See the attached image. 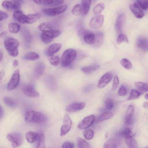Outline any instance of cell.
<instances>
[{
  "instance_id": "cell-15",
  "label": "cell",
  "mask_w": 148,
  "mask_h": 148,
  "mask_svg": "<svg viewBox=\"0 0 148 148\" xmlns=\"http://www.w3.org/2000/svg\"><path fill=\"white\" fill-rule=\"evenodd\" d=\"M126 17L123 14H120L118 17L115 23V29L118 33H120L122 31V29L124 25Z\"/></svg>"
},
{
  "instance_id": "cell-16",
  "label": "cell",
  "mask_w": 148,
  "mask_h": 148,
  "mask_svg": "<svg viewBox=\"0 0 148 148\" xmlns=\"http://www.w3.org/2000/svg\"><path fill=\"white\" fill-rule=\"evenodd\" d=\"M134 109L132 105H129L127 109L125 119V123L128 125L132 124L133 121Z\"/></svg>"
},
{
  "instance_id": "cell-60",
  "label": "cell",
  "mask_w": 148,
  "mask_h": 148,
  "mask_svg": "<svg viewBox=\"0 0 148 148\" xmlns=\"http://www.w3.org/2000/svg\"><path fill=\"white\" fill-rule=\"evenodd\" d=\"M2 115V109L1 105H0V119L1 118Z\"/></svg>"
},
{
  "instance_id": "cell-58",
  "label": "cell",
  "mask_w": 148,
  "mask_h": 148,
  "mask_svg": "<svg viewBox=\"0 0 148 148\" xmlns=\"http://www.w3.org/2000/svg\"><path fill=\"white\" fill-rule=\"evenodd\" d=\"M3 57V53L1 50L0 49V62L2 61Z\"/></svg>"
},
{
  "instance_id": "cell-37",
  "label": "cell",
  "mask_w": 148,
  "mask_h": 148,
  "mask_svg": "<svg viewBox=\"0 0 148 148\" xmlns=\"http://www.w3.org/2000/svg\"><path fill=\"white\" fill-rule=\"evenodd\" d=\"M94 132L93 131L90 129H87L85 130L83 132L84 138L87 140H90L93 138Z\"/></svg>"
},
{
  "instance_id": "cell-34",
  "label": "cell",
  "mask_w": 148,
  "mask_h": 148,
  "mask_svg": "<svg viewBox=\"0 0 148 148\" xmlns=\"http://www.w3.org/2000/svg\"><path fill=\"white\" fill-rule=\"evenodd\" d=\"M3 101L5 104L11 108H14L16 106V103L14 100L8 97H5L3 98Z\"/></svg>"
},
{
  "instance_id": "cell-45",
  "label": "cell",
  "mask_w": 148,
  "mask_h": 148,
  "mask_svg": "<svg viewBox=\"0 0 148 148\" xmlns=\"http://www.w3.org/2000/svg\"><path fill=\"white\" fill-rule=\"evenodd\" d=\"M12 5V9L18 10L21 7V4L19 1L17 0H12L10 1Z\"/></svg>"
},
{
  "instance_id": "cell-18",
  "label": "cell",
  "mask_w": 148,
  "mask_h": 148,
  "mask_svg": "<svg viewBox=\"0 0 148 148\" xmlns=\"http://www.w3.org/2000/svg\"><path fill=\"white\" fill-rule=\"evenodd\" d=\"M136 45L138 48L144 51L148 50V44L147 39L144 37H140L137 39Z\"/></svg>"
},
{
  "instance_id": "cell-24",
  "label": "cell",
  "mask_w": 148,
  "mask_h": 148,
  "mask_svg": "<svg viewBox=\"0 0 148 148\" xmlns=\"http://www.w3.org/2000/svg\"><path fill=\"white\" fill-rule=\"evenodd\" d=\"M27 16V21L26 23L31 24L35 22L40 18V14L37 12L34 14L28 15Z\"/></svg>"
},
{
  "instance_id": "cell-54",
  "label": "cell",
  "mask_w": 148,
  "mask_h": 148,
  "mask_svg": "<svg viewBox=\"0 0 148 148\" xmlns=\"http://www.w3.org/2000/svg\"><path fill=\"white\" fill-rule=\"evenodd\" d=\"M5 74V72L3 69H1L0 71V84H1L2 81L4 77Z\"/></svg>"
},
{
  "instance_id": "cell-39",
  "label": "cell",
  "mask_w": 148,
  "mask_h": 148,
  "mask_svg": "<svg viewBox=\"0 0 148 148\" xmlns=\"http://www.w3.org/2000/svg\"><path fill=\"white\" fill-rule=\"evenodd\" d=\"M141 94L138 91L132 89L131 91L129 96L127 98V100H130L138 98Z\"/></svg>"
},
{
  "instance_id": "cell-53",
  "label": "cell",
  "mask_w": 148,
  "mask_h": 148,
  "mask_svg": "<svg viewBox=\"0 0 148 148\" xmlns=\"http://www.w3.org/2000/svg\"><path fill=\"white\" fill-rule=\"evenodd\" d=\"M8 17V15L6 13L0 10V21L6 19Z\"/></svg>"
},
{
  "instance_id": "cell-5",
  "label": "cell",
  "mask_w": 148,
  "mask_h": 148,
  "mask_svg": "<svg viewBox=\"0 0 148 148\" xmlns=\"http://www.w3.org/2000/svg\"><path fill=\"white\" fill-rule=\"evenodd\" d=\"M67 8V5H64L54 8L43 9L42 12L47 15L53 16L64 12Z\"/></svg>"
},
{
  "instance_id": "cell-7",
  "label": "cell",
  "mask_w": 148,
  "mask_h": 148,
  "mask_svg": "<svg viewBox=\"0 0 148 148\" xmlns=\"http://www.w3.org/2000/svg\"><path fill=\"white\" fill-rule=\"evenodd\" d=\"M20 79L19 71L17 69L14 71L12 76L7 85V89L11 90L16 88L19 84Z\"/></svg>"
},
{
  "instance_id": "cell-42",
  "label": "cell",
  "mask_w": 148,
  "mask_h": 148,
  "mask_svg": "<svg viewBox=\"0 0 148 148\" xmlns=\"http://www.w3.org/2000/svg\"><path fill=\"white\" fill-rule=\"evenodd\" d=\"M50 57L49 59V61L51 64L54 66H58L60 64V58L57 56Z\"/></svg>"
},
{
  "instance_id": "cell-30",
  "label": "cell",
  "mask_w": 148,
  "mask_h": 148,
  "mask_svg": "<svg viewBox=\"0 0 148 148\" xmlns=\"http://www.w3.org/2000/svg\"><path fill=\"white\" fill-rule=\"evenodd\" d=\"M113 116V113L110 112H104L98 117L97 121L98 122H100L112 118Z\"/></svg>"
},
{
  "instance_id": "cell-26",
  "label": "cell",
  "mask_w": 148,
  "mask_h": 148,
  "mask_svg": "<svg viewBox=\"0 0 148 148\" xmlns=\"http://www.w3.org/2000/svg\"><path fill=\"white\" fill-rule=\"evenodd\" d=\"M36 141L38 145L36 147L39 148H45V136L44 134L42 133H38Z\"/></svg>"
},
{
  "instance_id": "cell-11",
  "label": "cell",
  "mask_w": 148,
  "mask_h": 148,
  "mask_svg": "<svg viewBox=\"0 0 148 148\" xmlns=\"http://www.w3.org/2000/svg\"><path fill=\"white\" fill-rule=\"evenodd\" d=\"M24 94L30 97H36L39 95L38 92L36 90L34 86L31 84L25 85L23 89Z\"/></svg>"
},
{
  "instance_id": "cell-6",
  "label": "cell",
  "mask_w": 148,
  "mask_h": 148,
  "mask_svg": "<svg viewBox=\"0 0 148 148\" xmlns=\"http://www.w3.org/2000/svg\"><path fill=\"white\" fill-rule=\"evenodd\" d=\"M7 138L11 143L12 146L14 148L19 147L22 143V136L18 133L9 134L7 136Z\"/></svg>"
},
{
  "instance_id": "cell-8",
  "label": "cell",
  "mask_w": 148,
  "mask_h": 148,
  "mask_svg": "<svg viewBox=\"0 0 148 148\" xmlns=\"http://www.w3.org/2000/svg\"><path fill=\"white\" fill-rule=\"evenodd\" d=\"M72 125V121L70 116L68 114H66L63 119V124L61 128V136H63L66 134L70 130Z\"/></svg>"
},
{
  "instance_id": "cell-59",
  "label": "cell",
  "mask_w": 148,
  "mask_h": 148,
  "mask_svg": "<svg viewBox=\"0 0 148 148\" xmlns=\"http://www.w3.org/2000/svg\"><path fill=\"white\" fill-rule=\"evenodd\" d=\"M35 3L38 4L40 5L41 3V0H32Z\"/></svg>"
},
{
  "instance_id": "cell-29",
  "label": "cell",
  "mask_w": 148,
  "mask_h": 148,
  "mask_svg": "<svg viewBox=\"0 0 148 148\" xmlns=\"http://www.w3.org/2000/svg\"><path fill=\"white\" fill-rule=\"evenodd\" d=\"M126 143L128 147L136 148L138 147V143L133 137L125 138Z\"/></svg>"
},
{
  "instance_id": "cell-27",
  "label": "cell",
  "mask_w": 148,
  "mask_h": 148,
  "mask_svg": "<svg viewBox=\"0 0 148 148\" xmlns=\"http://www.w3.org/2000/svg\"><path fill=\"white\" fill-rule=\"evenodd\" d=\"M38 28L40 31L44 32L51 30L52 26L49 22H45L40 24L38 26Z\"/></svg>"
},
{
  "instance_id": "cell-2",
  "label": "cell",
  "mask_w": 148,
  "mask_h": 148,
  "mask_svg": "<svg viewBox=\"0 0 148 148\" xmlns=\"http://www.w3.org/2000/svg\"><path fill=\"white\" fill-rule=\"evenodd\" d=\"M47 119L46 116L44 114L33 110L27 111L25 114V120L28 123H41Z\"/></svg>"
},
{
  "instance_id": "cell-23",
  "label": "cell",
  "mask_w": 148,
  "mask_h": 148,
  "mask_svg": "<svg viewBox=\"0 0 148 148\" xmlns=\"http://www.w3.org/2000/svg\"><path fill=\"white\" fill-rule=\"evenodd\" d=\"M92 0H82V12L84 15L88 12Z\"/></svg>"
},
{
  "instance_id": "cell-41",
  "label": "cell",
  "mask_w": 148,
  "mask_h": 148,
  "mask_svg": "<svg viewBox=\"0 0 148 148\" xmlns=\"http://www.w3.org/2000/svg\"><path fill=\"white\" fill-rule=\"evenodd\" d=\"M122 42H128V40L127 36L123 34H120L116 40V43L117 44H120Z\"/></svg>"
},
{
  "instance_id": "cell-25",
  "label": "cell",
  "mask_w": 148,
  "mask_h": 148,
  "mask_svg": "<svg viewBox=\"0 0 148 148\" xmlns=\"http://www.w3.org/2000/svg\"><path fill=\"white\" fill-rule=\"evenodd\" d=\"M38 135V133L32 131H29L26 134L25 137L29 143H32L36 141Z\"/></svg>"
},
{
  "instance_id": "cell-31",
  "label": "cell",
  "mask_w": 148,
  "mask_h": 148,
  "mask_svg": "<svg viewBox=\"0 0 148 148\" xmlns=\"http://www.w3.org/2000/svg\"><path fill=\"white\" fill-rule=\"evenodd\" d=\"M40 56L38 54L34 52H30L23 57L25 59L29 60H34L38 59Z\"/></svg>"
},
{
  "instance_id": "cell-12",
  "label": "cell",
  "mask_w": 148,
  "mask_h": 148,
  "mask_svg": "<svg viewBox=\"0 0 148 148\" xmlns=\"http://www.w3.org/2000/svg\"><path fill=\"white\" fill-rule=\"evenodd\" d=\"M86 103L84 102L73 103L67 106L66 110L69 112H76L83 109Z\"/></svg>"
},
{
  "instance_id": "cell-28",
  "label": "cell",
  "mask_w": 148,
  "mask_h": 148,
  "mask_svg": "<svg viewBox=\"0 0 148 148\" xmlns=\"http://www.w3.org/2000/svg\"><path fill=\"white\" fill-rule=\"evenodd\" d=\"M8 28L9 32L15 34L18 32L20 29V25L15 23H10L9 24Z\"/></svg>"
},
{
  "instance_id": "cell-63",
  "label": "cell",
  "mask_w": 148,
  "mask_h": 148,
  "mask_svg": "<svg viewBox=\"0 0 148 148\" xmlns=\"http://www.w3.org/2000/svg\"><path fill=\"white\" fill-rule=\"evenodd\" d=\"M18 0L20 2H23V0Z\"/></svg>"
},
{
  "instance_id": "cell-47",
  "label": "cell",
  "mask_w": 148,
  "mask_h": 148,
  "mask_svg": "<svg viewBox=\"0 0 148 148\" xmlns=\"http://www.w3.org/2000/svg\"><path fill=\"white\" fill-rule=\"evenodd\" d=\"M2 7L7 10L12 9V5L11 1L5 0L2 3Z\"/></svg>"
},
{
  "instance_id": "cell-56",
  "label": "cell",
  "mask_w": 148,
  "mask_h": 148,
  "mask_svg": "<svg viewBox=\"0 0 148 148\" xmlns=\"http://www.w3.org/2000/svg\"><path fill=\"white\" fill-rule=\"evenodd\" d=\"M19 62L17 60H15L13 62V66L14 68H15L18 64Z\"/></svg>"
},
{
  "instance_id": "cell-52",
  "label": "cell",
  "mask_w": 148,
  "mask_h": 148,
  "mask_svg": "<svg viewBox=\"0 0 148 148\" xmlns=\"http://www.w3.org/2000/svg\"><path fill=\"white\" fill-rule=\"evenodd\" d=\"M74 146V144L72 143L65 142L63 143L62 147L63 148H73Z\"/></svg>"
},
{
  "instance_id": "cell-36",
  "label": "cell",
  "mask_w": 148,
  "mask_h": 148,
  "mask_svg": "<svg viewBox=\"0 0 148 148\" xmlns=\"http://www.w3.org/2000/svg\"><path fill=\"white\" fill-rule=\"evenodd\" d=\"M121 65L125 69L129 70L132 66L131 62L126 58H123L120 61Z\"/></svg>"
},
{
  "instance_id": "cell-61",
  "label": "cell",
  "mask_w": 148,
  "mask_h": 148,
  "mask_svg": "<svg viewBox=\"0 0 148 148\" xmlns=\"http://www.w3.org/2000/svg\"><path fill=\"white\" fill-rule=\"evenodd\" d=\"M143 106L145 108H147L148 107L147 102H145L143 104Z\"/></svg>"
},
{
  "instance_id": "cell-20",
  "label": "cell",
  "mask_w": 148,
  "mask_h": 148,
  "mask_svg": "<svg viewBox=\"0 0 148 148\" xmlns=\"http://www.w3.org/2000/svg\"><path fill=\"white\" fill-rule=\"evenodd\" d=\"M95 41L93 45L95 48L99 47L103 43L104 40V34L101 32H98L95 34Z\"/></svg>"
},
{
  "instance_id": "cell-38",
  "label": "cell",
  "mask_w": 148,
  "mask_h": 148,
  "mask_svg": "<svg viewBox=\"0 0 148 148\" xmlns=\"http://www.w3.org/2000/svg\"><path fill=\"white\" fill-rule=\"evenodd\" d=\"M73 14L75 16H79L82 12L81 5L79 4H77L75 5L72 10Z\"/></svg>"
},
{
  "instance_id": "cell-51",
  "label": "cell",
  "mask_w": 148,
  "mask_h": 148,
  "mask_svg": "<svg viewBox=\"0 0 148 148\" xmlns=\"http://www.w3.org/2000/svg\"><path fill=\"white\" fill-rule=\"evenodd\" d=\"M18 20L21 23H26L27 16L23 14L20 17Z\"/></svg>"
},
{
  "instance_id": "cell-35",
  "label": "cell",
  "mask_w": 148,
  "mask_h": 148,
  "mask_svg": "<svg viewBox=\"0 0 148 148\" xmlns=\"http://www.w3.org/2000/svg\"><path fill=\"white\" fill-rule=\"evenodd\" d=\"M135 86L140 90L145 92H147L148 90V84L141 82H135Z\"/></svg>"
},
{
  "instance_id": "cell-32",
  "label": "cell",
  "mask_w": 148,
  "mask_h": 148,
  "mask_svg": "<svg viewBox=\"0 0 148 148\" xmlns=\"http://www.w3.org/2000/svg\"><path fill=\"white\" fill-rule=\"evenodd\" d=\"M78 147L80 148H89L90 147L89 143L84 139L79 137L77 139Z\"/></svg>"
},
{
  "instance_id": "cell-40",
  "label": "cell",
  "mask_w": 148,
  "mask_h": 148,
  "mask_svg": "<svg viewBox=\"0 0 148 148\" xmlns=\"http://www.w3.org/2000/svg\"><path fill=\"white\" fill-rule=\"evenodd\" d=\"M121 134L125 138L133 137L134 134L130 129L125 128L121 133Z\"/></svg>"
},
{
  "instance_id": "cell-46",
  "label": "cell",
  "mask_w": 148,
  "mask_h": 148,
  "mask_svg": "<svg viewBox=\"0 0 148 148\" xmlns=\"http://www.w3.org/2000/svg\"><path fill=\"white\" fill-rule=\"evenodd\" d=\"M119 81L118 77L115 76L114 78L112 87V89L114 90L116 89L119 86Z\"/></svg>"
},
{
  "instance_id": "cell-1",
  "label": "cell",
  "mask_w": 148,
  "mask_h": 148,
  "mask_svg": "<svg viewBox=\"0 0 148 148\" xmlns=\"http://www.w3.org/2000/svg\"><path fill=\"white\" fill-rule=\"evenodd\" d=\"M4 43L6 49L10 56L16 57L18 55V48L19 43L17 40L12 37H7L4 40Z\"/></svg>"
},
{
  "instance_id": "cell-10",
  "label": "cell",
  "mask_w": 148,
  "mask_h": 148,
  "mask_svg": "<svg viewBox=\"0 0 148 148\" xmlns=\"http://www.w3.org/2000/svg\"><path fill=\"white\" fill-rule=\"evenodd\" d=\"M95 120V116L93 114L85 117L78 124V127L80 129H86L90 126Z\"/></svg>"
},
{
  "instance_id": "cell-14",
  "label": "cell",
  "mask_w": 148,
  "mask_h": 148,
  "mask_svg": "<svg viewBox=\"0 0 148 148\" xmlns=\"http://www.w3.org/2000/svg\"><path fill=\"white\" fill-rule=\"evenodd\" d=\"M130 8L137 18H141L144 16V12L137 3H135L131 4L130 5Z\"/></svg>"
},
{
  "instance_id": "cell-33",
  "label": "cell",
  "mask_w": 148,
  "mask_h": 148,
  "mask_svg": "<svg viewBox=\"0 0 148 148\" xmlns=\"http://www.w3.org/2000/svg\"><path fill=\"white\" fill-rule=\"evenodd\" d=\"M105 5L103 3H99L93 8L92 10L93 13L94 14H99L103 11Z\"/></svg>"
},
{
  "instance_id": "cell-62",
  "label": "cell",
  "mask_w": 148,
  "mask_h": 148,
  "mask_svg": "<svg viewBox=\"0 0 148 148\" xmlns=\"http://www.w3.org/2000/svg\"><path fill=\"white\" fill-rule=\"evenodd\" d=\"M145 98L146 99H147L148 98V94H146L145 96Z\"/></svg>"
},
{
  "instance_id": "cell-17",
  "label": "cell",
  "mask_w": 148,
  "mask_h": 148,
  "mask_svg": "<svg viewBox=\"0 0 148 148\" xmlns=\"http://www.w3.org/2000/svg\"><path fill=\"white\" fill-rule=\"evenodd\" d=\"M84 39L86 43L92 45L95 41V34L89 30H86L84 33Z\"/></svg>"
},
{
  "instance_id": "cell-43",
  "label": "cell",
  "mask_w": 148,
  "mask_h": 148,
  "mask_svg": "<svg viewBox=\"0 0 148 148\" xmlns=\"http://www.w3.org/2000/svg\"><path fill=\"white\" fill-rule=\"evenodd\" d=\"M137 4L140 8L144 10H147L148 7V0H137Z\"/></svg>"
},
{
  "instance_id": "cell-21",
  "label": "cell",
  "mask_w": 148,
  "mask_h": 148,
  "mask_svg": "<svg viewBox=\"0 0 148 148\" xmlns=\"http://www.w3.org/2000/svg\"><path fill=\"white\" fill-rule=\"evenodd\" d=\"M120 143L119 141L115 138H111L107 140L104 143V148H116Z\"/></svg>"
},
{
  "instance_id": "cell-44",
  "label": "cell",
  "mask_w": 148,
  "mask_h": 148,
  "mask_svg": "<svg viewBox=\"0 0 148 148\" xmlns=\"http://www.w3.org/2000/svg\"><path fill=\"white\" fill-rule=\"evenodd\" d=\"M105 105L106 109L107 110L112 109L114 106L113 101L110 98H108L105 100Z\"/></svg>"
},
{
  "instance_id": "cell-3",
  "label": "cell",
  "mask_w": 148,
  "mask_h": 148,
  "mask_svg": "<svg viewBox=\"0 0 148 148\" xmlns=\"http://www.w3.org/2000/svg\"><path fill=\"white\" fill-rule=\"evenodd\" d=\"M77 53L76 51L73 49H69L65 50L61 58L62 66L65 67L71 64L75 60Z\"/></svg>"
},
{
  "instance_id": "cell-9",
  "label": "cell",
  "mask_w": 148,
  "mask_h": 148,
  "mask_svg": "<svg viewBox=\"0 0 148 148\" xmlns=\"http://www.w3.org/2000/svg\"><path fill=\"white\" fill-rule=\"evenodd\" d=\"M104 21V16L102 14L95 15L92 18L89 23L91 28L97 29L100 27Z\"/></svg>"
},
{
  "instance_id": "cell-4",
  "label": "cell",
  "mask_w": 148,
  "mask_h": 148,
  "mask_svg": "<svg viewBox=\"0 0 148 148\" xmlns=\"http://www.w3.org/2000/svg\"><path fill=\"white\" fill-rule=\"evenodd\" d=\"M61 34L60 30H51L44 32L41 35V39L44 43L48 44L51 42L54 38L59 36Z\"/></svg>"
},
{
  "instance_id": "cell-50",
  "label": "cell",
  "mask_w": 148,
  "mask_h": 148,
  "mask_svg": "<svg viewBox=\"0 0 148 148\" xmlns=\"http://www.w3.org/2000/svg\"><path fill=\"white\" fill-rule=\"evenodd\" d=\"M64 2V0H55L53 1L50 5L52 7H56L62 4Z\"/></svg>"
},
{
  "instance_id": "cell-22",
  "label": "cell",
  "mask_w": 148,
  "mask_h": 148,
  "mask_svg": "<svg viewBox=\"0 0 148 148\" xmlns=\"http://www.w3.org/2000/svg\"><path fill=\"white\" fill-rule=\"evenodd\" d=\"M100 66L98 65H94L83 67L81 69L82 71L86 74H90L99 70Z\"/></svg>"
},
{
  "instance_id": "cell-57",
  "label": "cell",
  "mask_w": 148,
  "mask_h": 148,
  "mask_svg": "<svg viewBox=\"0 0 148 148\" xmlns=\"http://www.w3.org/2000/svg\"><path fill=\"white\" fill-rule=\"evenodd\" d=\"M7 33L6 31H3L0 34V38H3L7 34Z\"/></svg>"
},
{
  "instance_id": "cell-19",
  "label": "cell",
  "mask_w": 148,
  "mask_h": 148,
  "mask_svg": "<svg viewBox=\"0 0 148 148\" xmlns=\"http://www.w3.org/2000/svg\"><path fill=\"white\" fill-rule=\"evenodd\" d=\"M62 47V45L59 43H53L48 48L46 52L47 55L49 56H52L53 54L58 51Z\"/></svg>"
},
{
  "instance_id": "cell-49",
  "label": "cell",
  "mask_w": 148,
  "mask_h": 148,
  "mask_svg": "<svg viewBox=\"0 0 148 148\" xmlns=\"http://www.w3.org/2000/svg\"><path fill=\"white\" fill-rule=\"evenodd\" d=\"M23 14V12L21 10H16L13 13V17L14 19L18 20L20 17Z\"/></svg>"
},
{
  "instance_id": "cell-13",
  "label": "cell",
  "mask_w": 148,
  "mask_h": 148,
  "mask_svg": "<svg viewBox=\"0 0 148 148\" xmlns=\"http://www.w3.org/2000/svg\"><path fill=\"white\" fill-rule=\"evenodd\" d=\"M113 77L112 74L108 72L104 74L99 80L98 87L102 88L106 86L112 79Z\"/></svg>"
},
{
  "instance_id": "cell-48",
  "label": "cell",
  "mask_w": 148,
  "mask_h": 148,
  "mask_svg": "<svg viewBox=\"0 0 148 148\" xmlns=\"http://www.w3.org/2000/svg\"><path fill=\"white\" fill-rule=\"evenodd\" d=\"M127 93V90L123 85H121L119 89L118 94L119 95L123 96L125 95Z\"/></svg>"
},
{
  "instance_id": "cell-55",
  "label": "cell",
  "mask_w": 148,
  "mask_h": 148,
  "mask_svg": "<svg viewBox=\"0 0 148 148\" xmlns=\"http://www.w3.org/2000/svg\"><path fill=\"white\" fill-rule=\"evenodd\" d=\"M43 3L46 5H50L53 0H42Z\"/></svg>"
}]
</instances>
